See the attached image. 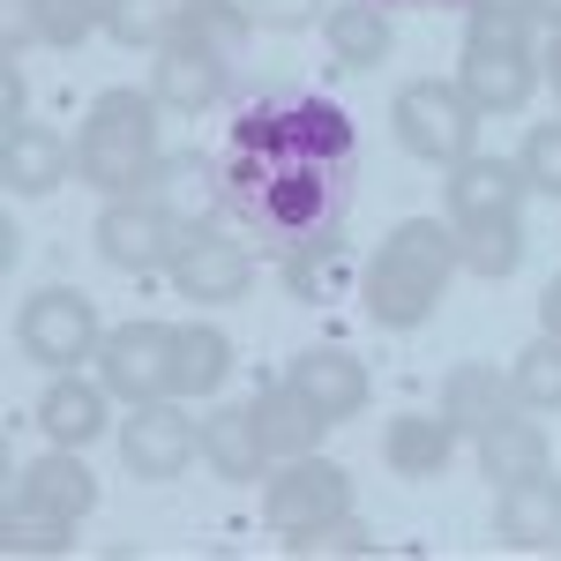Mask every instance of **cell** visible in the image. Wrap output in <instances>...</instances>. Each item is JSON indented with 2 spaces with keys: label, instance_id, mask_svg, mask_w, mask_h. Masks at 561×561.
<instances>
[{
  "label": "cell",
  "instance_id": "603a6c76",
  "mask_svg": "<svg viewBox=\"0 0 561 561\" xmlns=\"http://www.w3.org/2000/svg\"><path fill=\"white\" fill-rule=\"evenodd\" d=\"M457 457V427L442 412H397L382 434V465L397 479H442Z\"/></svg>",
  "mask_w": 561,
  "mask_h": 561
},
{
  "label": "cell",
  "instance_id": "ac0fdd59",
  "mask_svg": "<svg viewBox=\"0 0 561 561\" xmlns=\"http://www.w3.org/2000/svg\"><path fill=\"white\" fill-rule=\"evenodd\" d=\"M494 531L510 547H554L561 539V479L554 472H524L494 494Z\"/></svg>",
  "mask_w": 561,
  "mask_h": 561
},
{
  "label": "cell",
  "instance_id": "7a4b0ae2",
  "mask_svg": "<svg viewBox=\"0 0 561 561\" xmlns=\"http://www.w3.org/2000/svg\"><path fill=\"white\" fill-rule=\"evenodd\" d=\"M449 277H457V225H442V217H404L382 240V255L367 262V277H359L367 322H382V330H420L434 307H442Z\"/></svg>",
  "mask_w": 561,
  "mask_h": 561
},
{
  "label": "cell",
  "instance_id": "cb8c5ba5",
  "mask_svg": "<svg viewBox=\"0 0 561 561\" xmlns=\"http://www.w3.org/2000/svg\"><path fill=\"white\" fill-rule=\"evenodd\" d=\"M232 375V337L210 330V322H180L173 330V375H165V397L195 404V397H217Z\"/></svg>",
  "mask_w": 561,
  "mask_h": 561
},
{
  "label": "cell",
  "instance_id": "52a82bcc",
  "mask_svg": "<svg viewBox=\"0 0 561 561\" xmlns=\"http://www.w3.org/2000/svg\"><path fill=\"white\" fill-rule=\"evenodd\" d=\"M15 345H23V359H38V367H53V375H68V367L98 359L105 330H98V307H90L83 293L53 285V293H38V300H23V314H15Z\"/></svg>",
  "mask_w": 561,
  "mask_h": 561
},
{
  "label": "cell",
  "instance_id": "d6a6232c",
  "mask_svg": "<svg viewBox=\"0 0 561 561\" xmlns=\"http://www.w3.org/2000/svg\"><path fill=\"white\" fill-rule=\"evenodd\" d=\"M285 547H293L300 561H314V554H375V531H367V524H359V517L345 510V517L314 524V531H293Z\"/></svg>",
  "mask_w": 561,
  "mask_h": 561
},
{
  "label": "cell",
  "instance_id": "f1b7e54d",
  "mask_svg": "<svg viewBox=\"0 0 561 561\" xmlns=\"http://www.w3.org/2000/svg\"><path fill=\"white\" fill-rule=\"evenodd\" d=\"M105 31V0H23V38L76 53Z\"/></svg>",
  "mask_w": 561,
  "mask_h": 561
},
{
  "label": "cell",
  "instance_id": "9a60e30c",
  "mask_svg": "<svg viewBox=\"0 0 561 561\" xmlns=\"http://www.w3.org/2000/svg\"><path fill=\"white\" fill-rule=\"evenodd\" d=\"M68 173H76V150H68L53 128H38V121L0 128V187H8L15 203H38V195H53Z\"/></svg>",
  "mask_w": 561,
  "mask_h": 561
},
{
  "label": "cell",
  "instance_id": "9c48e42d",
  "mask_svg": "<svg viewBox=\"0 0 561 561\" xmlns=\"http://www.w3.org/2000/svg\"><path fill=\"white\" fill-rule=\"evenodd\" d=\"M165 375H173V330H165V322H121V330H105V345H98V382L113 389L121 404L165 397Z\"/></svg>",
  "mask_w": 561,
  "mask_h": 561
},
{
  "label": "cell",
  "instance_id": "7c38bea8",
  "mask_svg": "<svg viewBox=\"0 0 561 561\" xmlns=\"http://www.w3.org/2000/svg\"><path fill=\"white\" fill-rule=\"evenodd\" d=\"M165 45L203 53L210 68H225V76L240 83V76H248V60H255V15H248L240 0H187Z\"/></svg>",
  "mask_w": 561,
  "mask_h": 561
},
{
  "label": "cell",
  "instance_id": "836d02e7",
  "mask_svg": "<svg viewBox=\"0 0 561 561\" xmlns=\"http://www.w3.org/2000/svg\"><path fill=\"white\" fill-rule=\"evenodd\" d=\"M517 165H524V180H531L539 195H554V203H561V121H539V128L524 135Z\"/></svg>",
  "mask_w": 561,
  "mask_h": 561
},
{
  "label": "cell",
  "instance_id": "d590c367",
  "mask_svg": "<svg viewBox=\"0 0 561 561\" xmlns=\"http://www.w3.org/2000/svg\"><path fill=\"white\" fill-rule=\"evenodd\" d=\"M248 15H255V31H307V23H322V0H240Z\"/></svg>",
  "mask_w": 561,
  "mask_h": 561
},
{
  "label": "cell",
  "instance_id": "44dd1931",
  "mask_svg": "<svg viewBox=\"0 0 561 561\" xmlns=\"http://www.w3.org/2000/svg\"><path fill=\"white\" fill-rule=\"evenodd\" d=\"M457 90L479 113H524L531 90H539V53H465Z\"/></svg>",
  "mask_w": 561,
  "mask_h": 561
},
{
  "label": "cell",
  "instance_id": "74e56055",
  "mask_svg": "<svg viewBox=\"0 0 561 561\" xmlns=\"http://www.w3.org/2000/svg\"><path fill=\"white\" fill-rule=\"evenodd\" d=\"M517 8H524V23H531V31L561 38V0H517Z\"/></svg>",
  "mask_w": 561,
  "mask_h": 561
},
{
  "label": "cell",
  "instance_id": "83f0119b",
  "mask_svg": "<svg viewBox=\"0 0 561 561\" xmlns=\"http://www.w3.org/2000/svg\"><path fill=\"white\" fill-rule=\"evenodd\" d=\"M517 262H524V210L457 225V270H472V277H510Z\"/></svg>",
  "mask_w": 561,
  "mask_h": 561
},
{
  "label": "cell",
  "instance_id": "ffe728a7",
  "mask_svg": "<svg viewBox=\"0 0 561 561\" xmlns=\"http://www.w3.org/2000/svg\"><path fill=\"white\" fill-rule=\"evenodd\" d=\"M248 412H255L262 427V449H270V465H285V457H307V449H322V412L307 404L293 382H262L255 397H248Z\"/></svg>",
  "mask_w": 561,
  "mask_h": 561
},
{
  "label": "cell",
  "instance_id": "f546056e",
  "mask_svg": "<svg viewBox=\"0 0 561 561\" xmlns=\"http://www.w3.org/2000/svg\"><path fill=\"white\" fill-rule=\"evenodd\" d=\"M180 8H187V0H105V38L128 45V53H142V45L158 53V45L173 38Z\"/></svg>",
  "mask_w": 561,
  "mask_h": 561
},
{
  "label": "cell",
  "instance_id": "ab89813d",
  "mask_svg": "<svg viewBox=\"0 0 561 561\" xmlns=\"http://www.w3.org/2000/svg\"><path fill=\"white\" fill-rule=\"evenodd\" d=\"M547 83H554V98H561V38L547 45Z\"/></svg>",
  "mask_w": 561,
  "mask_h": 561
},
{
  "label": "cell",
  "instance_id": "4316f807",
  "mask_svg": "<svg viewBox=\"0 0 561 561\" xmlns=\"http://www.w3.org/2000/svg\"><path fill=\"white\" fill-rule=\"evenodd\" d=\"M510 404H517V397L502 382V367H486V359H465V367L442 375V420L457 434H479L486 420H502Z\"/></svg>",
  "mask_w": 561,
  "mask_h": 561
},
{
  "label": "cell",
  "instance_id": "1f68e13d",
  "mask_svg": "<svg viewBox=\"0 0 561 561\" xmlns=\"http://www.w3.org/2000/svg\"><path fill=\"white\" fill-rule=\"evenodd\" d=\"M465 53H531V23L517 0H472L465 8Z\"/></svg>",
  "mask_w": 561,
  "mask_h": 561
},
{
  "label": "cell",
  "instance_id": "30bf717a",
  "mask_svg": "<svg viewBox=\"0 0 561 561\" xmlns=\"http://www.w3.org/2000/svg\"><path fill=\"white\" fill-rule=\"evenodd\" d=\"M531 180H524L517 158H457L449 180H442V203H449V225H479V217H517Z\"/></svg>",
  "mask_w": 561,
  "mask_h": 561
},
{
  "label": "cell",
  "instance_id": "8d00e7d4",
  "mask_svg": "<svg viewBox=\"0 0 561 561\" xmlns=\"http://www.w3.org/2000/svg\"><path fill=\"white\" fill-rule=\"evenodd\" d=\"M15 121H31V90H23V60H8V68H0V128H15Z\"/></svg>",
  "mask_w": 561,
  "mask_h": 561
},
{
  "label": "cell",
  "instance_id": "e575fe53",
  "mask_svg": "<svg viewBox=\"0 0 561 561\" xmlns=\"http://www.w3.org/2000/svg\"><path fill=\"white\" fill-rule=\"evenodd\" d=\"M68 531H76V524L23 517V510H15V524H8V547H15V554H68Z\"/></svg>",
  "mask_w": 561,
  "mask_h": 561
},
{
  "label": "cell",
  "instance_id": "484cf974",
  "mask_svg": "<svg viewBox=\"0 0 561 561\" xmlns=\"http://www.w3.org/2000/svg\"><path fill=\"white\" fill-rule=\"evenodd\" d=\"M203 457L217 479H270V449H262V427L248 404H217L203 420Z\"/></svg>",
  "mask_w": 561,
  "mask_h": 561
},
{
  "label": "cell",
  "instance_id": "4fadbf2b",
  "mask_svg": "<svg viewBox=\"0 0 561 561\" xmlns=\"http://www.w3.org/2000/svg\"><path fill=\"white\" fill-rule=\"evenodd\" d=\"M285 382L300 389L307 404L330 420V427H345V420H359L367 412V397H375V382H367V367L352 359L345 345H307L293 367H285Z\"/></svg>",
  "mask_w": 561,
  "mask_h": 561
},
{
  "label": "cell",
  "instance_id": "d4e9b609",
  "mask_svg": "<svg viewBox=\"0 0 561 561\" xmlns=\"http://www.w3.org/2000/svg\"><path fill=\"white\" fill-rule=\"evenodd\" d=\"M322 38H330V60L352 68V76L382 68L389 53H397V31H389V15L375 0H337V8L322 15Z\"/></svg>",
  "mask_w": 561,
  "mask_h": 561
},
{
  "label": "cell",
  "instance_id": "277c9868",
  "mask_svg": "<svg viewBox=\"0 0 561 561\" xmlns=\"http://www.w3.org/2000/svg\"><path fill=\"white\" fill-rule=\"evenodd\" d=\"M479 121H486V113H479L457 83H442V76L404 83V90H397V105H389L397 142H404L412 158H427V165H457V158H472Z\"/></svg>",
  "mask_w": 561,
  "mask_h": 561
},
{
  "label": "cell",
  "instance_id": "5b68a950",
  "mask_svg": "<svg viewBox=\"0 0 561 561\" xmlns=\"http://www.w3.org/2000/svg\"><path fill=\"white\" fill-rule=\"evenodd\" d=\"M90 240H98V255L113 262V270H173L203 232H187L165 203H150V195L135 187V195H105Z\"/></svg>",
  "mask_w": 561,
  "mask_h": 561
},
{
  "label": "cell",
  "instance_id": "8992f818",
  "mask_svg": "<svg viewBox=\"0 0 561 561\" xmlns=\"http://www.w3.org/2000/svg\"><path fill=\"white\" fill-rule=\"evenodd\" d=\"M352 510V472L345 465H330V457H285L277 472L262 479V524L270 531H314V524H330V517H345Z\"/></svg>",
  "mask_w": 561,
  "mask_h": 561
},
{
  "label": "cell",
  "instance_id": "3957f363",
  "mask_svg": "<svg viewBox=\"0 0 561 561\" xmlns=\"http://www.w3.org/2000/svg\"><path fill=\"white\" fill-rule=\"evenodd\" d=\"M158 113L165 105L150 90H105L83 121V142H76L83 187H98V195H135L150 180V165L165 158L158 150Z\"/></svg>",
  "mask_w": 561,
  "mask_h": 561
},
{
  "label": "cell",
  "instance_id": "60d3db41",
  "mask_svg": "<svg viewBox=\"0 0 561 561\" xmlns=\"http://www.w3.org/2000/svg\"><path fill=\"white\" fill-rule=\"evenodd\" d=\"M404 8H472V0H404Z\"/></svg>",
  "mask_w": 561,
  "mask_h": 561
},
{
  "label": "cell",
  "instance_id": "d6986e66",
  "mask_svg": "<svg viewBox=\"0 0 561 561\" xmlns=\"http://www.w3.org/2000/svg\"><path fill=\"white\" fill-rule=\"evenodd\" d=\"M225 68H210L203 53H187V45H158L150 53V98L165 105V113H180V121H203L217 98H225Z\"/></svg>",
  "mask_w": 561,
  "mask_h": 561
},
{
  "label": "cell",
  "instance_id": "f35d334b",
  "mask_svg": "<svg viewBox=\"0 0 561 561\" xmlns=\"http://www.w3.org/2000/svg\"><path fill=\"white\" fill-rule=\"evenodd\" d=\"M539 330L561 337V277H547V293H539Z\"/></svg>",
  "mask_w": 561,
  "mask_h": 561
},
{
  "label": "cell",
  "instance_id": "e0dca14e",
  "mask_svg": "<svg viewBox=\"0 0 561 561\" xmlns=\"http://www.w3.org/2000/svg\"><path fill=\"white\" fill-rule=\"evenodd\" d=\"M105 404H113V389H105V382H83L76 367H68V375H53L45 397H38L45 442H60V449H90V442L105 434Z\"/></svg>",
  "mask_w": 561,
  "mask_h": 561
},
{
  "label": "cell",
  "instance_id": "8fae6325",
  "mask_svg": "<svg viewBox=\"0 0 561 561\" xmlns=\"http://www.w3.org/2000/svg\"><path fill=\"white\" fill-rule=\"evenodd\" d=\"M15 510L23 517H53V524H83L98 510V472L83 465V449H60L38 465H23V486H15Z\"/></svg>",
  "mask_w": 561,
  "mask_h": 561
},
{
  "label": "cell",
  "instance_id": "ba28073f",
  "mask_svg": "<svg viewBox=\"0 0 561 561\" xmlns=\"http://www.w3.org/2000/svg\"><path fill=\"white\" fill-rule=\"evenodd\" d=\"M203 449V427L180 412V397H150V404H128L121 420V465L135 479H180Z\"/></svg>",
  "mask_w": 561,
  "mask_h": 561
},
{
  "label": "cell",
  "instance_id": "7402d4cb",
  "mask_svg": "<svg viewBox=\"0 0 561 561\" xmlns=\"http://www.w3.org/2000/svg\"><path fill=\"white\" fill-rule=\"evenodd\" d=\"M472 449H479V472L494 479V486H510V479L524 472H547V427L539 420H524V404H510L502 420H486V427L472 434Z\"/></svg>",
  "mask_w": 561,
  "mask_h": 561
},
{
  "label": "cell",
  "instance_id": "5bb4252c",
  "mask_svg": "<svg viewBox=\"0 0 561 561\" xmlns=\"http://www.w3.org/2000/svg\"><path fill=\"white\" fill-rule=\"evenodd\" d=\"M142 195L165 203L187 232H217V217H225V180H217V158H203V150H173V158H158L150 180H142Z\"/></svg>",
  "mask_w": 561,
  "mask_h": 561
},
{
  "label": "cell",
  "instance_id": "4dcf8cb0",
  "mask_svg": "<svg viewBox=\"0 0 561 561\" xmlns=\"http://www.w3.org/2000/svg\"><path fill=\"white\" fill-rule=\"evenodd\" d=\"M510 397H517L524 412H561V337L539 330V345L517 352V367H510Z\"/></svg>",
  "mask_w": 561,
  "mask_h": 561
},
{
  "label": "cell",
  "instance_id": "6da1fadb",
  "mask_svg": "<svg viewBox=\"0 0 561 561\" xmlns=\"http://www.w3.org/2000/svg\"><path fill=\"white\" fill-rule=\"evenodd\" d=\"M225 217L248 225L262 255H337L359 180V128L322 90H270L248 98L225 135Z\"/></svg>",
  "mask_w": 561,
  "mask_h": 561
},
{
  "label": "cell",
  "instance_id": "2e32d148",
  "mask_svg": "<svg viewBox=\"0 0 561 561\" xmlns=\"http://www.w3.org/2000/svg\"><path fill=\"white\" fill-rule=\"evenodd\" d=\"M248 285H255V255H248L240 240H225V232H203V240L173 262V293L195 300V307L248 300Z\"/></svg>",
  "mask_w": 561,
  "mask_h": 561
}]
</instances>
